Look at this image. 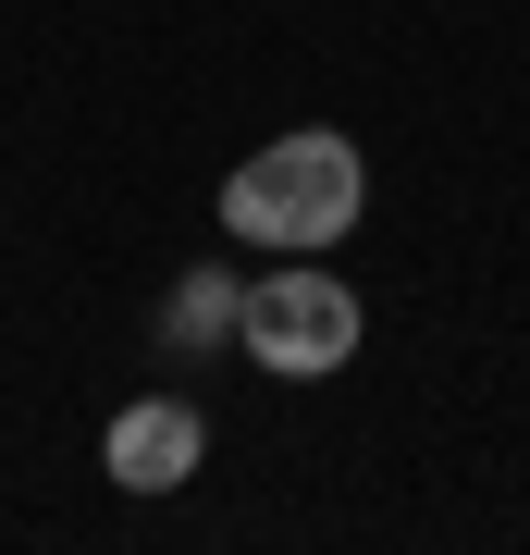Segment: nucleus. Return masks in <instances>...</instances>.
Segmentation results:
<instances>
[{"instance_id": "2", "label": "nucleus", "mask_w": 530, "mask_h": 555, "mask_svg": "<svg viewBox=\"0 0 530 555\" xmlns=\"http://www.w3.org/2000/svg\"><path fill=\"white\" fill-rule=\"evenodd\" d=\"M358 334H371V309H358L346 272H309V259L247 272V321H235L247 371H272V383H334L346 358H358Z\"/></svg>"}, {"instance_id": "1", "label": "nucleus", "mask_w": 530, "mask_h": 555, "mask_svg": "<svg viewBox=\"0 0 530 555\" xmlns=\"http://www.w3.org/2000/svg\"><path fill=\"white\" fill-rule=\"evenodd\" d=\"M358 210H371V160H358V137H334V124L259 137L235 173H222V235L259 247V259H321V247H346Z\"/></svg>"}, {"instance_id": "3", "label": "nucleus", "mask_w": 530, "mask_h": 555, "mask_svg": "<svg viewBox=\"0 0 530 555\" xmlns=\"http://www.w3.org/2000/svg\"><path fill=\"white\" fill-rule=\"evenodd\" d=\"M99 469H112L124 494H185V481L210 469V408L197 396H124L112 433H99Z\"/></svg>"}, {"instance_id": "4", "label": "nucleus", "mask_w": 530, "mask_h": 555, "mask_svg": "<svg viewBox=\"0 0 530 555\" xmlns=\"http://www.w3.org/2000/svg\"><path fill=\"white\" fill-rule=\"evenodd\" d=\"M235 321H247V272L197 259V272H173V297H160V346H173V358H210V346H235Z\"/></svg>"}]
</instances>
